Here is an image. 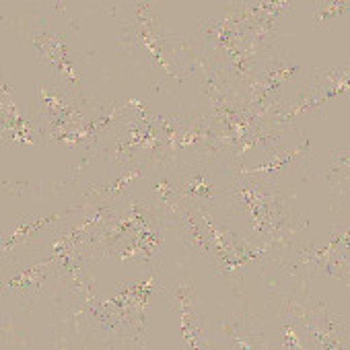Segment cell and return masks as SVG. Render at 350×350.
Wrapping results in <instances>:
<instances>
[{
	"label": "cell",
	"mask_w": 350,
	"mask_h": 350,
	"mask_svg": "<svg viewBox=\"0 0 350 350\" xmlns=\"http://www.w3.org/2000/svg\"><path fill=\"white\" fill-rule=\"evenodd\" d=\"M180 227L182 233V241L184 245L202 262L211 264L213 260V245H211V237L206 233V227L202 223V219L198 217L196 208L192 204H186L173 219Z\"/></svg>",
	"instance_id": "5b68a950"
},
{
	"label": "cell",
	"mask_w": 350,
	"mask_h": 350,
	"mask_svg": "<svg viewBox=\"0 0 350 350\" xmlns=\"http://www.w3.org/2000/svg\"><path fill=\"white\" fill-rule=\"evenodd\" d=\"M52 83L72 101L77 103H87L83 95V64L72 58L70 52L62 54L60 60L52 68Z\"/></svg>",
	"instance_id": "8992f818"
},
{
	"label": "cell",
	"mask_w": 350,
	"mask_h": 350,
	"mask_svg": "<svg viewBox=\"0 0 350 350\" xmlns=\"http://www.w3.org/2000/svg\"><path fill=\"white\" fill-rule=\"evenodd\" d=\"M280 348H291V350H305V342L299 334V327L291 319H282V342Z\"/></svg>",
	"instance_id": "8fae6325"
},
{
	"label": "cell",
	"mask_w": 350,
	"mask_h": 350,
	"mask_svg": "<svg viewBox=\"0 0 350 350\" xmlns=\"http://www.w3.org/2000/svg\"><path fill=\"white\" fill-rule=\"evenodd\" d=\"M50 9H52V13H64V9H66V3H56V5H50Z\"/></svg>",
	"instance_id": "7c38bea8"
},
{
	"label": "cell",
	"mask_w": 350,
	"mask_h": 350,
	"mask_svg": "<svg viewBox=\"0 0 350 350\" xmlns=\"http://www.w3.org/2000/svg\"><path fill=\"white\" fill-rule=\"evenodd\" d=\"M305 81L321 95L325 103L340 95L346 97L350 91V70L346 64L342 68H315Z\"/></svg>",
	"instance_id": "52a82bcc"
},
{
	"label": "cell",
	"mask_w": 350,
	"mask_h": 350,
	"mask_svg": "<svg viewBox=\"0 0 350 350\" xmlns=\"http://www.w3.org/2000/svg\"><path fill=\"white\" fill-rule=\"evenodd\" d=\"M350 5L346 0H329V3H317L313 9V27L317 33L327 29V23L336 17H340Z\"/></svg>",
	"instance_id": "30bf717a"
},
{
	"label": "cell",
	"mask_w": 350,
	"mask_h": 350,
	"mask_svg": "<svg viewBox=\"0 0 350 350\" xmlns=\"http://www.w3.org/2000/svg\"><path fill=\"white\" fill-rule=\"evenodd\" d=\"M150 165L148 163H130L124 165L122 171L116 175L113 180L103 182V184H91V186H83L79 192L87 198H91V202L95 200H124L130 194L136 192V188L144 182L146 173H148Z\"/></svg>",
	"instance_id": "3957f363"
},
{
	"label": "cell",
	"mask_w": 350,
	"mask_h": 350,
	"mask_svg": "<svg viewBox=\"0 0 350 350\" xmlns=\"http://www.w3.org/2000/svg\"><path fill=\"white\" fill-rule=\"evenodd\" d=\"M348 173H350V154H348L346 146L338 148L332 154V161H329L327 167L315 171V175H319L321 180L329 182L334 196H340V194L346 196V192H348Z\"/></svg>",
	"instance_id": "ba28073f"
},
{
	"label": "cell",
	"mask_w": 350,
	"mask_h": 350,
	"mask_svg": "<svg viewBox=\"0 0 350 350\" xmlns=\"http://www.w3.org/2000/svg\"><path fill=\"white\" fill-rule=\"evenodd\" d=\"M175 169H178V186L182 198L196 208L208 211L217 223L225 225L227 217L223 208L229 204L233 178L231 169L227 165L202 161L192 154L182 157L175 163Z\"/></svg>",
	"instance_id": "6da1fadb"
},
{
	"label": "cell",
	"mask_w": 350,
	"mask_h": 350,
	"mask_svg": "<svg viewBox=\"0 0 350 350\" xmlns=\"http://www.w3.org/2000/svg\"><path fill=\"white\" fill-rule=\"evenodd\" d=\"M167 305L178 309L180 317H198V309H196V293H194V282L190 278H182L180 282H175L171 286H167L165 295Z\"/></svg>",
	"instance_id": "9c48e42d"
},
{
	"label": "cell",
	"mask_w": 350,
	"mask_h": 350,
	"mask_svg": "<svg viewBox=\"0 0 350 350\" xmlns=\"http://www.w3.org/2000/svg\"><path fill=\"white\" fill-rule=\"evenodd\" d=\"M142 184L146 186L144 198L154 208H159L169 221H173L175 215L188 204L180 194L178 169H175V165L173 167H150Z\"/></svg>",
	"instance_id": "7a4b0ae2"
},
{
	"label": "cell",
	"mask_w": 350,
	"mask_h": 350,
	"mask_svg": "<svg viewBox=\"0 0 350 350\" xmlns=\"http://www.w3.org/2000/svg\"><path fill=\"white\" fill-rule=\"evenodd\" d=\"M301 72H303V64L295 56L282 52L280 48L266 54L256 68V77L264 81L272 93L278 95H282V87L297 81Z\"/></svg>",
	"instance_id": "277c9868"
}]
</instances>
